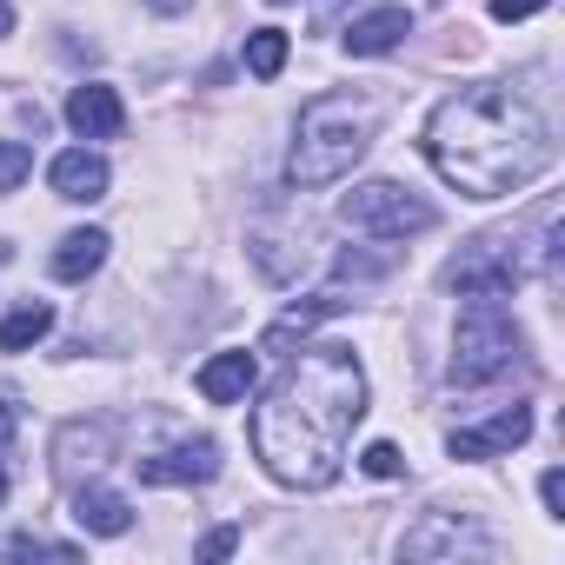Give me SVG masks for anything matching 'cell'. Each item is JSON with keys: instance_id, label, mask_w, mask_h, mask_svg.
Instances as JSON below:
<instances>
[{"instance_id": "cell-7", "label": "cell", "mask_w": 565, "mask_h": 565, "mask_svg": "<svg viewBox=\"0 0 565 565\" xmlns=\"http://www.w3.org/2000/svg\"><path fill=\"white\" fill-rule=\"evenodd\" d=\"M134 466H140V486H206V479H220V439H180Z\"/></svg>"}, {"instance_id": "cell-18", "label": "cell", "mask_w": 565, "mask_h": 565, "mask_svg": "<svg viewBox=\"0 0 565 565\" xmlns=\"http://www.w3.org/2000/svg\"><path fill=\"white\" fill-rule=\"evenodd\" d=\"M54 333V307L47 300H21L8 320H0V353H28Z\"/></svg>"}, {"instance_id": "cell-24", "label": "cell", "mask_w": 565, "mask_h": 565, "mask_svg": "<svg viewBox=\"0 0 565 565\" xmlns=\"http://www.w3.org/2000/svg\"><path fill=\"white\" fill-rule=\"evenodd\" d=\"M545 0H492V21H532Z\"/></svg>"}, {"instance_id": "cell-17", "label": "cell", "mask_w": 565, "mask_h": 565, "mask_svg": "<svg viewBox=\"0 0 565 565\" xmlns=\"http://www.w3.org/2000/svg\"><path fill=\"white\" fill-rule=\"evenodd\" d=\"M333 313H347V300L340 294H320V300H307V307H287L273 327H266V340H259V353H279V347H294V340H307L320 320H333Z\"/></svg>"}, {"instance_id": "cell-9", "label": "cell", "mask_w": 565, "mask_h": 565, "mask_svg": "<svg viewBox=\"0 0 565 565\" xmlns=\"http://www.w3.org/2000/svg\"><path fill=\"white\" fill-rule=\"evenodd\" d=\"M67 127H74L81 140H114V134L127 127V107H120V94H114L107 81H81V87L67 94Z\"/></svg>"}, {"instance_id": "cell-15", "label": "cell", "mask_w": 565, "mask_h": 565, "mask_svg": "<svg viewBox=\"0 0 565 565\" xmlns=\"http://www.w3.org/2000/svg\"><path fill=\"white\" fill-rule=\"evenodd\" d=\"M406 558H439V552H492V539L472 525V519H426L419 532H406L399 545Z\"/></svg>"}, {"instance_id": "cell-30", "label": "cell", "mask_w": 565, "mask_h": 565, "mask_svg": "<svg viewBox=\"0 0 565 565\" xmlns=\"http://www.w3.org/2000/svg\"><path fill=\"white\" fill-rule=\"evenodd\" d=\"M8 259H14V246H8V239H0V266H8Z\"/></svg>"}, {"instance_id": "cell-1", "label": "cell", "mask_w": 565, "mask_h": 565, "mask_svg": "<svg viewBox=\"0 0 565 565\" xmlns=\"http://www.w3.org/2000/svg\"><path fill=\"white\" fill-rule=\"evenodd\" d=\"M366 419V366L353 347H300V360L266 386L253 406V459L266 479L320 492L340 479L347 446Z\"/></svg>"}, {"instance_id": "cell-25", "label": "cell", "mask_w": 565, "mask_h": 565, "mask_svg": "<svg viewBox=\"0 0 565 565\" xmlns=\"http://www.w3.org/2000/svg\"><path fill=\"white\" fill-rule=\"evenodd\" d=\"M233 545H239V532H233V525H220V532H206V539H200V558H226Z\"/></svg>"}, {"instance_id": "cell-21", "label": "cell", "mask_w": 565, "mask_h": 565, "mask_svg": "<svg viewBox=\"0 0 565 565\" xmlns=\"http://www.w3.org/2000/svg\"><path fill=\"white\" fill-rule=\"evenodd\" d=\"M393 273V253H340V279H386Z\"/></svg>"}, {"instance_id": "cell-6", "label": "cell", "mask_w": 565, "mask_h": 565, "mask_svg": "<svg viewBox=\"0 0 565 565\" xmlns=\"http://www.w3.org/2000/svg\"><path fill=\"white\" fill-rule=\"evenodd\" d=\"M340 220H347L353 233H373V239H406V233L439 226V213H433L413 186H399V180H366V186H353V193L340 200Z\"/></svg>"}, {"instance_id": "cell-5", "label": "cell", "mask_w": 565, "mask_h": 565, "mask_svg": "<svg viewBox=\"0 0 565 565\" xmlns=\"http://www.w3.org/2000/svg\"><path fill=\"white\" fill-rule=\"evenodd\" d=\"M525 279V253H519V239L512 233H479L472 246H459L446 266H439V287L446 294H459V300H505L512 287Z\"/></svg>"}, {"instance_id": "cell-16", "label": "cell", "mask_w": 565, "mask_h": 565, "mask_svg": "<svg viewBox=\"0 0 565 565\" xmlns=\"http://www.w3.org/2000/svg\"><path fill=\"white\" fill-rule=\"evenodd\" d=\"M107 246H114V239H107L100 226H81V233H67V239L54 246V279L81 287L87 273H100V266H107Z\"/></svg>"}, {"instance_id": "cell-28", "label": "cell", "mask_w": 565, "mask_h": 565, "mask_svg": "<svg viewBox=\"0 0 565 565\" xmlns=\"http://www.w3.org/2000/svg\"><path fill=\"white\" fill-rule=\"evenodd\" d=\"M0 34H14V8H8V0H0Z\"/></svg>"}, {"instance_id": "cell-8", "label": "cell", "mask_w": 565, "mask_h": 565, "mask_svg": "<svg viewBox=\"0 0 565 565\" xmlns=\"http://www.w3.org/2000/svg\"><path fill=\"white\" fill-rule=\"evenodd\" d=\"M525 439H532V406H505V413H492L486 426L452 433L446 452H452V459H499V452H512V446H525Z\"/></svg>"}, {"instance_id": "cell-12", "label": "cell", "mask_w": 565, "mask_h": 565, "mask_svg": "<svg viewBox=\"0 0 565 565\" xmlns=\"http://www.w3.org/2000/svg\"><path fill=\"white\" fill-rule=\"evenodd\" d=\"M253 373H259V360H253L246 347H233V353H213V360L193 373V386H200V399H213V406H239V399L253 393Z\"/></svg>"}, {"instance_id": "cell-26", "label": "cell", "mask_w": 565, "mask_h": 565, "mask_svg": "<svg viewBox=\"0 0 565 565\" xmlns=\"http://www.w3.org/2000/svg\"><path fill=\"white\" fill-rule=\"evenodd\" d=\"M8 452H14V406L0 399V459H8Z\"/></svg>"}, {"instance_id": "cell-13", "label": "cell", "mask_w": 565, "mask_h": 565, "mask_svg": "<svg viewBox=\"0 0 565 565\" xmlns=\"http://www.w3.org/2000/svg\"><path fill=\"white\" fill-rule=\"evenodd\" d=\"M74 525L87 532V539H120L127 525H134V505L114 492V486H74Z\"/></svg>"}, {"instance_id": "cell-14", "label": "cell", "mask_w": 565, "mask_h": 565, "mask_svg": "<svg viewBox=\"0 0 565 565\" xmlns=\"http://www.w3.org/2000/svg\"><path fill=\"white\" fill-rule=\"evenodd\" d=\"M406 34H413V14H406V8H373V14H360V21L347 28V54H353V61H380V54H393Z\"/></svg>"}, {"instance_id": "cell-31", "label": "cell", "mask_w": 565, "mask_h": 565, "mask_svg": "<svg viewBox=\"0 0 565 565\" xmlns=\"http://www.w3.org/2000/svg\"><path fill=\"white\" fill-rule=\"evenodd\" d=\"M273 8H287V0H273Z\"/></svg>"}, {"instance_id": "cell-22", "label": "cell", "mask_w": 565, "mask_h": 565, "mask_svg": "<svg viewBox=\"0 0 565 565\" xmlns=\"http://www.w3.org/2000/svg\"><path fill=\"white\" fill-rule=\"evenodd\" d=\"M360 466H366L373 479H399V472H406V459H399V446H386V439H373V446L360 452Z\"/></svg>"}, {"instance_id": "cell-11", "label": "cell", "mask_w": 565, "mask_h": 565, "mask_svg": "<svg viewBox=\"0 0 565 565\" xmlns=\"http://www.w3.org/2000/svg\"><path fill=\"white\" fill-rule=\"evenodd\" d=\"M47 180H54V193L61 200H74V206H87V200H100L107 193V160L94 153V147H67V153H54V167H47Z\"/></svg>"}, {"instance_id": "cell-4", "label": "cell", "mask_w": 565, "mask_h": 565, "mask_svg": "<svg viewBox=\"0 0 565 565\" xmlns=\"http://www.w3.org/2000/svg\"><path fill=\"white\" fill-rule=\"evenodd\" d=\"M519 360H525V333H519L512 307L479 294L459 313V333H452V380L459 386H486V380H505Z\"/></svg>"}, {"instance_id": "cell-27", "label": "cell", "mask_w": 565, "mask_h": 565, "mask_svg": "<svg viewBox=\"0 0 565 565\" xmlns=\"http://www.w3.org/2000/svg\"><path fill=\"white\" fill-rule=\"evenodd\" d=\"M147 8H153V14H186L193 0H147Z\"/></svg>"}, {"instance_id": "cell-2", "label": "cell", "mask_w": 565, "mask_h": 565, "mask_svg": "<svg viewBox=\"0 0 565 565\" xmlns=\"http://www.w3.org/2000/svg\"><path fill=\"white\" fill-rule=\"evenodd\" d=\"M426 160L466 200H505L552 167V120L512 81L459 87L426 120Z\"/></svg>"}, {"instance_id": "cell-10", "label": "cell", "mask_w": 565, "mask_h": 565, "mask_svg": "<svg viewBox=\"0 0 565 565\" xmlns=\"http://www.w3.org/2000/svg\"><path fill=\"white\" fill-rule=\"evenodd\" d=\"M114 452V426L107 419H74L61 439H54V472H61V486H81V472H100V459Z\"/></svg>"}, {"instance_id": "cell-19", "label": "cell", "mask_w": 565, "mask_h": 565, "mask_svg": "<svg viewBox=\"0 0 565 565\" xmlns=\"http://www.w3.org/2000/svg\"><path fill=\"white\" fill-rule=\"evenodd\" d=\"M279 67H287V34H279V28L246 34V74L253 81H279Z\"/></svg>"}, {"instance_id": "cell-29", "label": "cell", "mask_w": 565, "mask_h": 565, "mask_svg": "<svg viewBox=\"0 0 565 565\" xmlns=\"http://www.w3.org/2000/svg\"><path fill=\"white\" fill-rule=\"evenodd\" d=\"M0 499H8V459H0Z\"/></svg>"}, {"instance_id": "cell-3", "label": "cell", "mask_w": 565, "mask_h": 565, "mask_svg": "<svg viewBox=\"0 0 565 565\" xmlns=\"http://www.w3.org/2000/svg\"><path fill=\"white\" fill-rule=\"evenodd\" d=\"M373 127H380V107L360 100V94H320L307 114H300V134H294V160H287V180L294 186H333L347 180L366 147H373Z\"/></svg>"}, {"instance_id": "cell-20", "label": "cell", "mask_w": 565, "mask_h": 565, "mask_svg": "<svg viewBox=\"0 0 565 565\" xmlns=\"http://www.w3.org/2000/svg\"><path fill=\"white\" fill-rule=\"evenodd\" d=\"M34 173V147L28 140H0V193H14Z\"/></svg>"}, {"instance_id": "cell-23", "label": "cell", "mask_w": 565, "mask_h": 565, "mask_svg": "<svg viewBox=\"0 0 565 565\" xmlns=\"http://www.w3.org/2000/svg\"><path fill=\"white\" fill-rule=\"evenodd\" d=\"M539 499H545V519H565V472L558 466L539 479Z\"/></svg>"}]
</instances>
